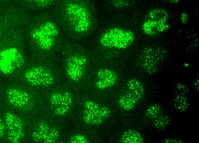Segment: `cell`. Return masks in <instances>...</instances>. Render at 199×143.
Returning a JSON list of instances; mask_svg holds the SVG:
<instances>
[{"label":"cell","mask_w":199,"mask_h":143,"mask_svg":"<svg viewBox=\"0 0 199 143\" xmlns=\"http://www.w3.org/2000/svg\"><path fill=\"white\" fill-rule=\"evenodd\" d=\"M72 143H87L88 141L84 136L77 133L72 136L70 140Z\"/></svg>","instance_id":"cell-22"},{"label":"cell","mask_w":199,"mask_h":143,"mask_svg":"<svg viewBox=\"0 0 199 143\" xmlns=\"http://www.w3.org/2000/svg\"><path fill=\"white\" fill-rule=\"evenodd\" d=\"M169 26L166 24H160L151 19L146 20L142 25L144 32L150 36L156 35L168 29Z\"/></svg>","instance_id":"cell-13"},{"label":"cell","mask_w":199,"mask_h":143,"mask_svg":"<svg viewBox=\"0 0 199 143\" xmlns=\"http://www.w3.org/2000/svg\"><path fill=\"white\" fill-rule=\"evenodd\" d=\"M66 9L68 16L75 31L83 33L89 29L90 17L86 8L80 4L72 3L68 4Z\"/></svg>","instance_id":"cell-2"},{"label":"cell","mask_w":199,"mask_h":143,"mask_svg":"<svg viewBox=\"0 0 199 143\" xmlns=\"http://www.w3.org/2000/svg\"><path fill=\"white\" fill-rule=\"evenodd\" d=\"M120 141L124 143H142L144 140L138 132L132 129L125 131L121 137Z\"/></svg>","instance_id":"cell-15"},{"label":"cell","mask_w":199,"mask_h":143,"mask_svg":"<svg viewBox=\"0 0 199 143\" xmlns=\"http://www.w3.org/2000/svg\"><path fill=\"white\" fill-rule=\"evenodd\" d=\"M129 1H112V4L115 7L119 8L128 5L130 3Z\"/></svg>","instance_id":"cell-24"},{"label":"cell","mask_w":199,"mask_h":143,"mask_svg":"<svg viewBox=\"0 0 199 143\" xmlns=\"http://www.w3.org/2000/svg\"><path fill=\"white\" fill-rule=\"evenodd\" d=\"M50 130L48 124L44 122H41L39 124L36 130L32 135L33 140L36 142L43 141Z\"/></svg>","instance_id":"cell-16"},{"label":"cell","mask_w":199,"mask_h":143,"mask_svg":"<svg viewBox=\"0 0 199 143\" xmlns=\"http://www.w3.org/2000/svg\"><path fill=\"white\" fill-rule=\"evenodd\" d=\"M70 107L65 105H60L57 107L55 110V113L57 116H62L64 115L68 111Z\"/></svg>","instance_id":"cell-23"},{"label":"cell","mask_w":199,"mask_h":143,"mask_svg":"<svg viewBox=\"0 0 199 143\" xmlns=\"http://www.w3.org/2000/svg\"><path fill=\"white\" fill-rule=\"evenodd\" d=\"M84 106L85 109L90 110L95 114L102 117L104 120L110 116V111L108 108L100 105L93 101L88 100L85 101Z\"/></svg>","instance_id":"cell-14"},{"label":"cell","mask_w":199,"mask_h":143,"mask_svg":"<svg viewBox=\"0 0 199 143\" xmlns=\"http://www.w3.org/2000/svg\"><path fill=\"white\" fill-rule=\"evenodd\" d=\"M7 51L10 60L1 53V63L9 62L0 65L1 70L2 72L6 74H10L14 70L16 66L19 67L23 63L22 57L18 51L16 49H10Z\"/></svg>","instance_id":"cell-9"},{"label":"cell","mask_w":199,"mask_h":143,"mask_svg":"<svg viewBox=\"0 0 199 143\" xmlns=\"http://www.w3.org/2000/svg\"><path fill=\"white\" fill-rule=\"evenodd\" d=\"M50 101L52 105L57 107L60 105L70 107L72 103L73 98L68 92H55L51 96Z\"/></svg>","instance_id":"cell-12"},{"label":"cell","mask_w":199,"mask_h":143,"mask_svg":"<svg viewBox=\"0 0 199 143\" xmlns=\"http://www.w3.org/2000/svg\"><path fill=\"white\" fill-rule=\"evenodd\" d=\"M26 81L34 86H48L54 81V76L48 69L42 67H35L26 70L24 74Z\"/></svg>","instance_id":"cell-6"},{"label":"cell","mask_w":199,"mask_h":143,"mask_svg":"<svg viewBox=\"0 0 199 143\" xmlns=\"http://www.w3.org/2000/svg\"><path fill=\"white\" fill-rule=\"evenodd\" d=\"M165 53L164 50L152 47H146L142 53L141 56L142 67L149 74H153L157 71L159 63L164 59Z\"/></svg>","instance_id":"cell-4"},{"label":"cell","mask_w":199,"mask_h":143,"mask_svg":"<svg viewBox=\"0 0 199 143\" xmlns=\"http://www.w3.org/2000/svg\"><path fill=\"white\" fill-rule=\"evenodd\" d=\"M149 16L151 19L161 24H166L168 17L167 12L160 8L151 10L149 13Z\"/></svg>","instance_id":"cell-17"},{"label":"cell","mask_w":199,"mask_h":143,"mask_svg":"<svg viewBox=\"0 0 199 143\" xmlns=\"http://www.w3.org/2000/svg\"><path fill=\"white\" fill-rule=\"evenodd\" d=\"M9 141L12 143L20 142L24 136L21 121L17 116L10 113H7L5 116Z\"/></svg>","instance_id":"cell-8"},{"label":"cell","mask_w":199,"mask_h":143,"mask_svg":"<svg viewBox=\"0 0 199 143\" xmlns=\"http://www.w3.org/2000/svg\"><path fill=\"white\" fill-rule=\"evenodd\" d=\"M181 20L182 23L186 24L188 20V16L187 14L185 12L183 13L181 15Z\"/></svg>","instance_id":"cell-25"},{"label":"cell","mask_w":199,"mask_h":143,"mask_svg":"<svg viewBox=\"0 0 199 143\" xmlns=\"http://www.w3.org/2000/svg\"><path fill=\"white\" fill-rule=\"evenodd\" d=\"M87 62V58L84 55H75L70 57L66 68L69 77L73 81H78L83 75Z\"/></svg>","instance_id":"cell-7"},{"label":"cell","mask_w":199,"mask_h":143,"mask_svg":"<svg viewBox=\"0 0 199 143\" xmlns=\"http://www.w3.org/2000/svg\"><path fill=\"white\" fill-rule=\"evenodd\" d=\"M59 136L58 130L55 128H53L49 130L43 141L45 143H54L57 140Z\"/></svg>","instance_id":"cell-21"},{"label":"cell","mask_w":199,"mask_h":143,"mask_svg":"<svg viewBox=\"0 0 199 143\" xmlns=\"http://www.w3.org/2000/svg\"><path fill=\"white\" fill-rule=\"evenodd\" d=\"M58 34V31L55 24L51 22H47L35 31L32 36L41 48L48 50L53 46L54 38Z\"/></svg>","instance_id":"cell-5"},{"label":"cell","mask_w":199,"mask_h":143,"mask_svg":"<svg viewBox=\"0 0 199 143\" xmlns=\"http://www.w3.org/2000/svg\"><path fill=\"white\" fill-rule=\"evenodd\" d=\"M127 91L121 96L118 101L119 106L123 109L132 110L143 96L144 87L142 83L135 79L129 80L127 83Z\"/></svg>","instance_id":"cell-3"},{"label":"cell","mask_w":199,"mask_h":143,"mask_svg":"<svg viewBox=\"0 0 199 143\" xmlns=\"http://www.w3.org/2000/svg\"><path fill=\"white\" fill-rule=\"evenodd\" d=\"M5 130V126L4 124L1 122L0 120V138H2L4 136Z\"/></svg>","instance_id":"cell-26"},{"label":"cell","mask_w":199,"mask_h":143,"mask_svg":"<svg viewBox=\"0 0 199 143\" xmlns=\"http://www.w3.org/2000/svg\"><path fill=\"white\" fill-rule=\"evenodd\" d=\"M162 113V109L158 104H154L149 106L146 110L145 114L148 118L152 119L159 116Z\"/></svg>","instance_id":"cell-20"},{"label":"cell","mask_w":199,"mask_h":143,"mask_svg":"<svg viewBox=\"0 0 199 143\" xmlns=\"http://www.w3.org/2000/svg\"><path fill=\"white\" fill-rule=\"evenodd\" d=\"M134 39V35L132 32L115 27L109 29L103 33L99 42L104 47L122 49L129 47Z\"/></svg>","instance_id":"cell-1"},{"label":"cell","mask_w":199,"mask_h":143,"mask_svg":"<svg viewBox=\"0 0 199 143\" xmlns=\"http://www.w3.org/2000/svg\"><path fill=\"white\" fill-rule=\"evenodd\" d=\"M99 80L96 83V87L101 89H105L113 85L117 79L116 73L113 70L108 69H101L97 73Z\"/></svg>","instance_id":"cell-11"},{"label":"cell","mask_w":199,"mask_h":143,"mask_svg":"<svg viewBox=\"0 0 199 143\" xmlns=\"http://www.w3.org/2000/svg\"><path fill=\"white\" fill-rule=\"evenodd\" d=\"M171 119L168 115L161 113L159 116L154 119L153 124L155 127L159 130H162L166 129L171 122Z\"/></svg>","instance_id":"cell-18"},{"label":"cell","mask_w":199,"mask_h":143,"mask_svg":"<svg viewBox=\"0 0 199 143\" xmlns=\"http://www.w3.org/2000/svg\"><path fill=\"white\" fill-rule=\"evenodd\" d=\"M83 119L86 123L94 125L100 124L104 120L102 117L87 109L84 111Z\"/></svg>","instance_id":"cell-19"},{"label":"cell","mask_w":199,"mask_h":143,"mask_svg":"<svg viewBox=\"0 0 199 143\" xmlns=\"http://www.w3.org/2000/svg\"><path fill=\"white\" fill-rule=\"evenodd\" d=\"M6 96L8 102L14 106L21 108L27 106L30 101L29 95L25 91L15 88L7 90Z\"/></svg>","instance_id":"cell-10"}]
</instances>
